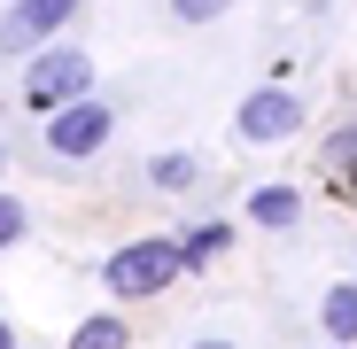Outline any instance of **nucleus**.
Instances as JSON below:
<instances>
[{"label":"nucleus","instance_id":"obj_2","mask_svg":"<svg viewBox=\"0 0 357 349\" xmlns=\"http://www.w3.org/2000/svg\"><path fill=\"white\" fill-rule=\"evenodd\" d=\"M101 279H109V295H116V303H148V295H163V287L178 279V241H163V233H148V241H125V249L101 264Z\"/></svg>","mask_w":357,"mask_h":349},{"label":"nucleus","instance_id":"obj_13","mask_svg":"<svg viewBox=\"0 0 357 349\" xmlns=\"http://www.w3.org/2000/svg\"><path fill=\"white\" fill-rule=\"evenodd\" d=\"M187 349H241V341H225V334H202V341H187Z\"/></svg>","mask_w":357,"mask_h":349},{"label":"nucleus","instance_id":"obj_5","mask_svg":"<svg viewBox=\"0 0 357 349\" xmlns=\"http://www.w3.org/2000/svg\"><path fill=\"white\" fill-rule=\"evenodd\" d=\"M70 0H16L8 16H0V54H39L54 31H70Z\"/></svg>","mask_w":357,"mask_h":349},{"label":"nucleus","instance_id":"obj_12","mask_svg":"<svg viewBox=\"0 0 357 349\" xmlns=\"http://www.w3.org/2000/svg\"><path fill=\"white\" fill-rule=\"evenodd\" d=\"M171 16H178V24H210L218 0H171Z\"/></svg>","mask_w":357,"mask_h":349},{"label":"nucleus","instance_id":"obj_1","mask_svg":"<svg viewBox=\"0 0 357 349\" xmlns=\"http://www.w3.org/2000/svg\"><path fill=\"white\" fill-rule=\"evenodd\" d=\"M24 101L39 116H63V109L93 101V54L86 47H39L31 70H24Z\"/></svg>","mask_w":357,"mask_h":349},{"label":"nucleus","instance_id":"obj_14","mask_svg":"<svg viewBox=\"0 0 357 349\" xmlns=\"http://www.w3.org/2000/svg\"><path fill=\"white\" fill-rule=\"evenodd\" d=\"M0 349H16V326H8V318H0Z\"/></svg>","mask_w":357,"mask_h":349},{"label":"nucleus","instance_id":"obj_6","mask_svg":"<svg viewBox=\"0 0 357 349\" xmlns=\"http://www.w3.org/2000/svg\"><path fill=\"white\" fill-rule=\"evenodd\" d=\"M319 326H326V349H349L357 341V279H334L319 295Z\"/></svg>","mask_w":357,"mask_h":349},{"label":"nucleus","instance_id":"obj_7","mask_svg":"<svg viewBox=\"0 0 357 349\" xmlns=\"http://www.w3.org/2000/svg\"><path fill=\"white\" fill-rule=\"evenodd\" d=\"M249 225H264V233H287V225H303V194H295V187H257L249 194Z\"/></svg>","mask_w":357,"mask_h":349},{"label":"nucleus","instance_id":"obj_10","mask_svg":"<svg viewBox=\"0 0 357 349\" xmlns=\"http://www.w3.org/2000/svg\"><path fill=\"white\" fill-rule=\"evenodd\" d=\"M225 241H233V225H218V217H210V225H187V233H178V272L210 264V256H218Z\"/></svg>","mask_w":357,"mask_h":349},{"label":"nucleus","instance_id":"obj_9","mask_svg":"<svg viewBox=\"0 0 357 349\" xmlns=\"http://www.w3.org/2000/svg\"><path fill=\"white\" fill-rule=\"evenodd\" d=\"M148 187H163V194H187V187H202V155H187V148L155 155V163H148Z\"/></svg>","mask_w":357,"mask_h":349},{"label":"nucleus","instance_id":"obj_4","mask_svg":"<svg viewBox=\"0 0 357 349\" xmlns=\"http://www.w3.org/2000/svg\"><path fill=\"white\" fill-rule=\"evenodd\" d=\"M109 132H116V109L93 93V101H78V109H63V116H47V155H54V163H93V155L109 148Z\"/></svg>","mask_w":357,"mask_h":349},{"label":"nucleus","instance_id":"obj_11","mask_svg":"<svg viewBox=\"0 0 357 349\" xmlns=\"http://www.w3.org/2000/svg\"><path fill=\"white\" fill-rule=\"evenodd\" d=\"M31 233V210H24V194H0V249H16Z\"/></svg>","mask_w":357,"mask_h":349},{"label":"nucleus","instance_id":"obj_3","mask_svg":"<svg viewBox=\"0 0 357 349\" xmlns=\"http://www.w3.org/2000/svg\"><path fill=\"white\" fill-rule=\"evenodd\" d=\"M233 132H241L249 148H280L303 132V93L295 86H257L241 109H233Z\"/></svg>","mask_w":357,"mask_h":349},{"label":"nucleus","instance_id":"obj_8","mask_svg":"<svg viewBox=\"0 0 357 349\" xmlns=\"http://www.w3.org/2000/svg\"><path fill=\"white\" fill-rule=\"evenodd\" d=\"M70 349H132V318H116V311H93L70 326Z\"/></svg>","mask_w":357,"mask_h":349}]
</instances>
